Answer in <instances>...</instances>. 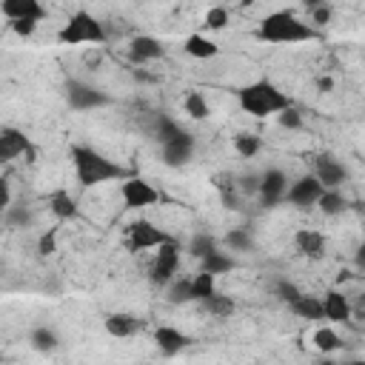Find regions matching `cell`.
<instances>
[{
  "label": "cell",
  "mask_w": 365,
  "mask_h": 365,
  "mask_svg": "<svg viewBox=\"0 0 365 365\" xmlns=\"http://www.w3.org/2000/svg\"><path fill=\"white\" fill-rule=\"evenodd\" d=\"M182 51H185L188 57H194V60H211V57L220 54V46H217L211 37L194 31V34H188V37L182 40Z\"/></svg>",
  "instance_id": "19"
},
{
  "label": "cell",
  "mask_w": 365,
  "mask_h": 365,
  "mask_svg": "<svg viewBox=\"0 0 365 365\" xmlns=\"http://www.w3.org/2000/svg\"><path fill=\"white\" fill-rule=\"evenodd\" d=\"M9 29H11L17 37H31V34L37 31V23H34V20H14V23H9Z\"/></svg>",
  "instance_id": "41"
},
{
  "label": "cell",
  "mask_w": 365,
  "mask_h": 365,
  "mask_svg": "<svg viewBox=\"0 0 365 365\" xmlns=\"http://www.w3.org/2000/svg\"><path fill=\"white\" fill-rule=\"evenodd\" d=\"M322 194H325V185H322L314 174H305V177H299L297 182L288 185L285 202L294 205V208H299V211H311V208L319 202Z\"/></svg>",
  "instance_id": "7"
},
{
  "label": "cell",
  "mask_w": 365,
  "mask_h": 365,
  "mask_svg": "<svg viewBox=\"0 0 365 365\" xmlns=\"http://www.w3.org/2000/svg\"><path fill=\"white\" fill-rule=\"evenodd\" d=\"M29 345H31L34 351H40V354H51V351L60 345V336H57V331L48 328V325H34V328L29 331Z\"/></svg>",
  "instance_id": "23"
},
{
  "label": "cell",
  "mask_w": 365,
  "mask_h": 365,
  "mask_svg": "<svg viewBox=\"0 0 365 365\" xmlns=\"http://www.w3.org/2000/svg\"><path fill=\"white\" fill-rule=\"evenodd\" d=\"M319 211L325 214V217H336V214H342L345 208H348V200L342 197V191L339 188H325V194L319 197Z\"/></svg>",
  "instance_id": "28"
},
{
  "label": "cell",
  "mask_w": 365,
  "mask_h": 365,
  "mask_svg": "<svg viewBox=\"0 0 365 365\" xmlns=\"http://www.w3.org/2000/svg\"><path fill=\"white\" fill-rule=\"evenodd\" d=\"M185 251H188L194 259H200V262H202L208 254H214V251H220V248H217V240H214L208 231H197V234H191V240H188Z\"/></svg>",
  "instance_id": "24"
},
{
  "label": "cell",
  "mask_w": 365,
  "mask_h": 365,
  "mask_svg": "<svg viewBox=\"0 0 365 365\" xmlns=\"http://www.w3.org/2000/svg\"><path fill=\"white\" fill-rule=\"evenodd\" d=\"M257 37L262 43L277 46V43H308V40H317L319 31L311 23L299 20L291 9H279V11H271L259 20Z\"/></svg>",
  "instance_id": "2"
},
{
  "label": "cell",
  "mask_w": 365,
  "mask_h": 365,
  "mask_svg": "<svg viewBox=\"0 0 365 365\" xmlns=\"http://www.w3.org/2000/svg\"><path fill=\"white\" fill-rule=\"evenodd\" d=\"M314 177H317L325 188H339V185L348 180V171H345V165H342L334 154L319 151V154L314 157Z\"/></svg>",
  "instance_id": "13"
},
{
  "label": "cell",
  "mask_w": 365,
  "mask_h": 365,
  "mask_svg": "<svg viewBox=\"0 0 365 365\" xmlns=\"http://www.w3.org/2000/svg\"><path fill=\"white\" fill-rule=\"evenodd\" d=\"M231 268H237V262H234V257H228L225 251H214V254H208L202 262H200V271H205V274H228Z\"/></svg>",
  "instance_id": "29"
},
{
  "label": "cell",
  "mask_w": 365,
  "mask_h": 365,
  "mask_svg": "<svg viewBox=\"0 0 365 365\" xmlns=\"http://www.w3.org/2000/svg\"><path fill=\"white\" fill-rule=\"evenodd\" d=\"M177 265H180V248H177V242L171 240V242L160 245L157 254H154V262H151V268H148L151 285L165 288L171 279H177V277H174V274H177Z\"/></svg>",
  "instance_id": "6"
},
{
  "label": "cell",
  "mask_w": 365,
  "mask_h": 365,
  "mask_svg": "<svg viewBox=\"0 0 365 365\" xmlns=\"http://www.w3.org/2000/svg\"><path fill=\"white\" fill-rule=\"evenodd\" d=\"M259 148H262V140H259L257 134L240 131V134L234 137V151H237L242 160H254V157L259 154Z\"/></svg>",
  "instance_id": "31"
},
{
  "label": "cell",
  "mask_w": 365,
  "mask_h": 365,
  "mask_svg": "<svg viewBox=\"0 0 365 365\" xmlns=\"http://www.w3.org/2000/svg\"><path fill=\"white\" fill-rule=\"evenodd\" d=\"M342 365H365V359H345Z\"/></svg>",
  "instance_id": "47"
},
{
  "label": "cell",
  "mask_w": 365,
  "mask_h": 365,
  "mask_svg": "<svg viewBox=\"0 0 365 365\" xmlns=\"http://www.w3.org/2000/svg\"><path fill=\"white\" fill-rule=\"evenodd\" d=\"M182 108H185V114L191 120H205L211 114V106H208V100L200 91H188L185 100H182Z\"/></svg>",
  "instance_id": "32"
},
{
  "label": "cell",
  "mask_w": 365,
  "mask_h": 365,
  "mask_svg": "<svg viewBox=\"0 0 365 365\" xmlns=\"http://www.w3.org/2000/svg\"><path fill=\"white\" fill-rule=\"evenodd\" d=\"M217 277L214 274H205V271H200L197 277H191V291H194V302H202V299H208L214 291H217V282H214Z\"/></svg>",
  "instance_id": "35"
},
{
  "label": "cell",
  "mask_w": 365,
  "mask_h": 365,
  "mask_svg": "<svg viewBox=\"0 0 365 365\" xmlns=\"http://www.w3.org/2000/svg\"><path fill=\"white\" fill-rule=\"evenodd\" d=\"M277 123H279L285 131H302V128H305V120H302V114H299L297 106H291V108H285L282 114H277Z\"/></svg>",
  "instance_id": "38"
},
{
  "label": "cell",
  "mask_w": 365,
  "mask_h": 365,
  "mask_svg": "<svg viewBox=\"0 0 365 365\" xmlns=\"http://www.w3.org/2000/svg\"><path fill=\"white\" fill-rule=\"evenodd\" d=\"M259 180H262V174L245 171V174L237 177V191H240L242 197H259Z\"/></svg>",
  "instance_id": "36"
},
{
  "label": "cell",
  "mask_w": 365,
  "mask_h": 365,
  "mask_svg": "<svg viewBox=\"0 0 365 365\" xmlns=\"http://www.w3.org/2000/svg\"><path fill=\"white\" fill-rule=\"evenodd\" d=\"M194 145H197L194 134L182 131L177 140H171V143L160 145V160H163L168 168H182V165H188V163H191V157H194Z\"/></svg>",
  "instance_id": "12"
},
{
  "label": "cell",
  "mask_w": 365,
  "mask_h": 365,
  "mask_svg": "<svg viewBox=\"0 0 365 365\" xmlns=\"http://www.w3.org/2000/svg\"><path fill=\"white\" fill-rule=\"evenodd\" d=\"M31 220H34V214H31V208L26 202H11L3 211V225L6 228H29Z\"/></svg>",
  "instance_id": "26"
},
{
  "label": "cell",
  "mask_w": 365,
  "mask_h": 365,
  "mask_svg": "<svg viewBox=\"0 0 365 365\" xmlns=\"http://www.w3.org/2000/svg\"><path fill=\"white\" fill-rule=\"evenodd\" d=\"M311 342H314V348H317L319 354H334V351H339V348H342L339 334H336L334 328H328V325L317 328V331H314V336H311Z\"/></svg>",
  "instance_id": "27"
},
{
  "label": "cell",
  "mask_w": 365,
  "mask_h": 365,
  "mask_svg": "<svg viewBox=\"0 0 365 365\" xmlns=\"http://www.w3.org/2000/svg\"><path fill=\"white\" fill-rule=\"evenodd\" d=\"M165 299H168V305H188V302H194L191 279H185V277L171 279V282L165 285Z\"/></svg>",
  "instance_id": "25"
},
{
  "label": "cell",
  "mask_w": 365,
  "mask_h": 365,
  "mask_svg": "<svg viewBox=\"0 0 365 365\" xmlns=\"http://www.w3.org/2000/svg\"><path fill=\"white\" fill-rule=\"evenodd\" d=\"M71 154V165H74V177L83 188H91V185H100V182H108V180H128V168H123L120 163L108 160L106 154H100L97 148L91 145H80L74 143L68 148Z\"/></svg>",
  "instance_id": "1"
},
{
  "label": "cell",
  "mask_w": 365,
  "mask_h": 365,
  "mask_svg": "<svg viewBox=\"0 0 365 365\" xmlns=\"http://www.w3.org/2000/svg\"><path fill=\"white\" fill-rule=\"evenodd\" d=\"M0 188H3V211L11 205V180L9 177H3L0 180Z\"/></svg>",
  "instance_id": "43"
},
{
  "label": "cell",
  "mask_w": 365,
  "mask_h": 365,
  "mask_svg": "<svg viewBox=\"0 0 365 365\" xmlns=\"http://www.w3.org/2000/svg\"><path fill=\"white\" fill-rule=\"evenodd\" d=\"M331 88H334V80H331V77H319V80H317V91H319V94H328Z\"/></svg>",
  "instance_id": "44"
},
{
  "label": "cell",
  "mask_w": 365,
  "mask_h": 365,
  "mask_svg": "<svg viewBox=\"0 0 365 365\" xmlns=\"http://www.w3.org/2000/svg\"><path fill=\"white\" fill-rule=\"evenodd\" d=\"M134 80H140V83H154V77H151V74H145L143 68H134Z\"/></svg>",
  "instance_id": "46"
},
{
  "label": "cell",
  "mask_w": 365,
  "mask_h": 365,
  "mask_svg": "<svg viewBox=\"0 0 365 365\" xmlns=\"http://www.w3.org/2000/svg\"><path fill=\"white\" fill-rule=\"evenodd\" d=\"M288 174L282 168H274L268 165L262 171V180H259V205L262 208H274L279 202H285V194H288Z\"/></svg>",
  "instance_id": "8"
},
{
  "label": "cell",
  "mask_w": 365,
  "mask_h": 365,
  "mask_svg": "<svg viewBox=\"0 0 365 365\" xmlns=\"http://www.w3.org/2000/svg\"><path fill=\"white\" fill-rule=\"evenodd\" d=\"M182 134V128L171 120V117H165V114H160L157 117V125H154V140L160 143V145H165V143H171V140H177Z\"/></svg>",
  "instance_id": "34"
},
{
  "label": "cell",
  "mask_w": 365,
  "mask_h": 365,
  "mask_svg": "<svg viewBox=\"0 0 365 365\" xmlns=\"http://www.w3.org/2000/svg\"><path fill=\"white\" fill-rule=\"evenodd\" d=\"M48 208H51V214L57 217V220H74L77 217V200L66 191V188H57V191H51L48 194Z\"/></svg>",
  "instance_id": "22"
},
{
  "label": "cell",
  "mask_w": 365,
  "mask_h": 365,
  "mask_svg": "<svg viewBox=\"0 0 365 365\" xmlns=\"http://www.w3.org/2000/svg\"><path fill=\"white\" fill-rule=\"evenodd\" d=\"M331 14H334V11H331V6H328V3H322L319 9H314V11H311V20H308V23H314V26H328V23H331Z\"/></svg>",
  "instance_id": "42"
},
{
  "label": "cell",
  "mask_w": 365,
  "mask_h": 365,
  "mask_svg": "<svg viewBox=\"0 0 365 365\" xmlns=\"http://www.w3.org/2000/svg\"><path fill=\"white\" fill-rule=\"evenodd\" d=\"M0 14L9 23H14V20H34V23H40V20L48 17V9L40 0H3L0 3Z\"/></svg>",
  "instance_id": "14"
},
{
  "label": "cell",
  "mask_w": 365,
  "mask_h": 365,
  "mask_svg": "<svg viewBox=\"0 0 365 365\" xmlns=\"http://www.w3.org/2000/svg\"><path fill=\"white\" fill-rule=\"evenodd\" d=\"M154 342H157L160 354L174 356V354H180L182 348H188V345H191V336H188V334H182V331H180V328H174V325H160V328L154 331Z\"/></svg>",
  "instance_id": "16"
},
{
  "label": "cell",
  "mask_w": 365,
  "mask_h": 365,
  "mask_svg": "<svg viewBox=\"0 0 365 365\" xmlns=\"http://www.w3.org/2000/svg\"><path fill=\"white\" fill-rule=\"evenodd\" d=\"M66 103L74 111H91V108H103L111 106V94H106L103 88L83 83V80H66Z\"/></svg>",
  "instance_id": "5"
},
{
  "label": "cell",
  "mask_w": 365,
  "mask_h": 365,
  "mask_svg": "<svg viewBox=\"0 0 365 365\" xmlns=\"http://www.w3.org/2000/svg\"><path fill=\"white\" fill-rule=\"evenodd\" d=\"M57 251V228H48L37 237V254L40 257H51Z\"/></svg>",
  "instance_id": "40"
},
{
  "label": "cell",
  "mask_w": 365,
  "mask_h": 365,
  "mask_svg": "<svg viewBox=\"0 0 365 365\" xmlns=\"http://www.w3.org/2000/svg\"><path fill=\"white\" fill-rule=\"evenodd\" d=\"M205 29L208 31H220V29H225L228 26V9L225 6H211L208 11H205Z\"/></svg>",
  "instance_id": "37"
},
{
  "label": "cell",
  "mask_w": 365,
  "mask_h": 365,
  "mask_svg": "<svg viewBox=\"0 0 365 365\" xmlns=\"http://www.w3.org/2000/svg\"><path fill=\"white\" fill-rule=\"evenodd\" d=\"M222 242L228 245V251H254V237L248 228H228V234L222 237Z\"/></svg>",
  "instance_id": "33"
},
{
  "label": "cell",
  "mask_w": 365,
  "mask_h": 365,
  "mask_svg": "<svg viewBox=\"0 0 365 365\" xmlns=\"http://www.w3.org/2000/svg\"><path fill=\"white\" fill-rule=\"evenodd\" d=\"M322 305H325V319H331V322H348L351 319V302L342 291H336V288L325 291Z\"/></svg>",
  "instance_id": "20"
},
{
  "label": "cell",
  "mask_w": 365,
  "mask_h": 365,
  "mask_svg": "<svg viewBox=\"0 0 365 365\" xmlns=\"http://www.w3.org/2000/svg\"><path fill=\"white\" fill-rule=\"evenodd\" d=\"M20 154H26L29 163L34 160V145H31V140H29L20 128H14V125H3V128H0V163H11V160H17Z\"/></svg>",
  "instance_id": "10"
},
{
  "label": "cell",
  "mask_w": 365,
  "mask_h": 365,
  "mask_svg": "<svg viewBox=\"0 0 365 365\" xmlns=\"http://www.w3.org/2000/svg\"><path fill=\"white\" fill-rule=\"evenodd\" d=\"M294 245H297V251H299L302 257H308V259H322L325 251H328L325 237H322L319 231H314V228H299V231L294 234Z\"/></svg>",
  "instance_id": "17"
},
{
  "label": "cell",
  "mask_w": 365,
  "mask_h": 365,
  "mask_svg": "<svg viewBox=\"0 0 365 365\" xmlns=\"http://www.w3.org/2000/svg\"><path fill=\"white\" fill-rule=\"evenodd\" d=\"M319 365H339V362H334V359H322Z\"/></svg>",
  "instance_id": "48"
},
{
  "label": "cell",
  "mask_w": 365,
  "mask_h": 365,
  "mask_svg": "<svg viewBox=\"0 0 365 365\" xmlns=\"http://www.w3.org/2000/svg\"><path fill=\"white\" fill-rule=\"evenodd\" d=\"M103 328H106L111 336H117V339H125V336H134V334L143 328V322H140L134 314H125V311H114V314H108V317L103 319Z\"/></svg>",
  "instance_id": "18"
},
{
  "label": "cell",
  "mask_w": 365,
  "mask_h": 365,
  "mask_svg": "<svg viewBox=\"0 0 365 365\" xmlns=\"http://www.w3.org/2000/svg\"><path fill=\"white\" fill-rule=\"evenodd\" d=\"M200 305H202V311H208L211 317H231L234 308H237L234 299H231L228 294H220V291H214V294H211L208 299H202Z\"/></svg>",
  "instance_id": "30"
},
{
  "label": "cell",
  "mask_w": 365,
  "mask_h": 365,
  "mask_svg": "<svg viewBox=\"0 0 365 365\" xmlns=\"http://www.w3.org/2000/svg\"><path fill=\"white\" fill-rule=\"evenodd\" d=\"M57 43L60 46H80V43H106V31H103V23L86 11V9H77L68 23L57 31Z\"/></svg>",
  "instance_id": "4"
},
{
  "label": "cell",
  "mask_w": 365,
  "mask_h": 365,
  "mask_svg": "<svg viewBox=\"0 0 365 365\" xmlns=\"http://www.w3.org/2000/svg\"><path fill=\"white\" fill-rule=\"evenodd\" d=\"M362 220H365V205H362Z\"/></svg>",
  "instance_id": "49"
},
{
  "label": "cell",
  "mask_w": 365,
  "mask_h": 365,
  "mask_svg": "<svg viewBox=\"0 0 365 365\" xmlns=\"http://www.w3.org/2000/svg\"><path fill=\"white\" fill-rule=\"evenodd\" d=\"M274 297H279L285 305H291V302H297V299L302 297V291H299L294 282H288V279H277V282H274Z\"/></svg>",
  "instance_id": "39"
},
{
  "label": "cell",
  "mask_w": 365,
  "mask_h": 365,
  "mask_svg": "<svg viewBox=\"0 0 365 365\" xmlns=\"http://www.w3.org/2000/svg\"><path fill=\"white\" fill-rule=\"evenodd\" d=\"M237 103H240V108L245 111V114H251V117H257V120H262V117H271V114H282L285 108H291L294 106V100L285 94V91H279L271 80H254V83H248V86H242L240 91H237Z\"/></svg>",
  "instance_id": "3"
},
{
  "label": "cell",
  "mask_w": 365,
  "mask_h": 365,
  "mask_svg": "<svg viewBox=\"0 0 365 365\" xmlns=\"http://www.w3.org/2000/svg\"><path fill=\"white\" fill-rule=\"evenodd\" d=\"M299 319H308V322H319V319H325V305H322V299L319 297H314V294H302L297 302H291L288 305Z\"/></svg>",
  "instance_id": "21"
},
{
  "label": "cell",
  "mask_w": 365,
  "mask_h": 365,
  "mask_svg": "<svg viewBox=\"0 0 365 365\" xmlns=\"http://www.w3.org/2000/svg\"><path fill=\"white\" fill-rule=\"evenodd\" d=\"M354 262H356V268H359V271H365V242L356 248V254H354Z\"/></svg>",
  "instance_id": "45"
},
{
  "label": "cell",
  "mask_w": 365,
  "mask_h": 365,
  "mask_svg": "<svg viewBox=\"0 0 365 365\" xmlns=\"http://www.w3.org/2000/svg\"><path fill=\"white\" fill-rule=\"evenodd\" d=\"M362 308H365V294H362Z\"/></svg>",
  "instance_id": "50"
},
{
  "label": "cell",
  "mask_w": 365,
  "mask_h": 365,
  "mask_svg": "<svg viewBox=\"0 0 365 365\" xmlns=\"http://www.w3.org/2000/svg\"><path fill=\"white\" fill-rule=\"evenodd\" d=\"M120 197H123L125 208H145V205L160 202V191L151 182H145L143 177H128L120 185Z\"/></svg>",
  "instance_id": "11"
},
{
  "label": "cell",
  "mask_w": 365,
  "mask_h": 365,
  "mask_svg": "<svg viewBox=\"0 0 365 365\" xmlns=\"http://www.w3.org/2000/svg\"><path fill=\"white\" fill-rule=\"evenodd\" d=\"M165 242H171V237L148 220H134L128 225V248L131 251H148V248H160Z\"/></svg>",
  "instance_id": "9"
},
{
  "label": "cell",
  "mask_w": 365,
  "mask_h": 365,
  "mask_svg": "<svg viewBox=\"0 0 365 365\" xmlns=\"http://www.w3.org/2000/svg\"><path fill=\"white\" fill-rule=\"evenodd\" d=\"M163 54H165L163 43H160L157 37H151V34H137V37H131V43H128V60H131L134 66L160 60Z\"/></svg>",
  "instance_id": "15"
}]
</instances>
